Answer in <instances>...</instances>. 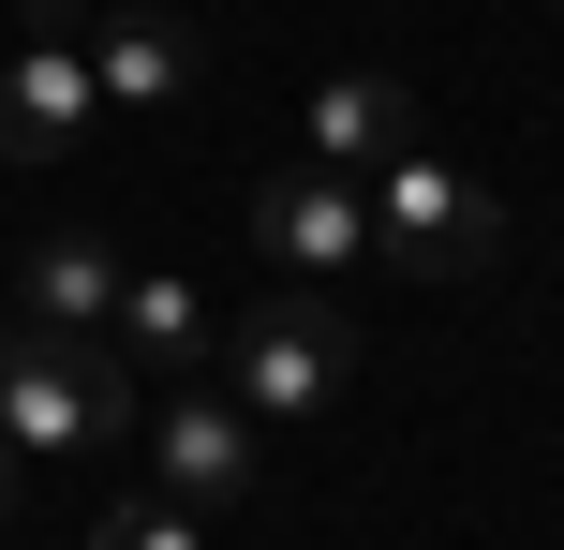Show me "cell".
I'll return each mask as SVG.
<instances>
[{
	"instance_id": "obj_11",
	"label": "cell",
	"mask_w": 564,
	"mask_h": 550,
	"mask_svg": "<svg viewBox=\"0 0 564 550\" xmlns=\"http://www.w3.org/2000/svg\"><path fill=\"white\" fill-rule=\"evenodd\" d=\"M0 521H15V446H0Z\"/></svg>"
},
{
	"instance_id": "obj_1",
	"label": "cell",
	"mask_w": 564,
	"mask_h": 550,
	"mask_svg": "<svg viewBox=\"0 0 564 550\" xmlns=\"http://www.w3.org/2000/svg\"><path fill=\"white\" fill-rule=\"evenodd\" d=\"M134 417V357L59 343V327H0V446L15 462H105Z\"/></svg>"
},
{
	"instance_id": "obj_9",
	"label": "cell",
	"mask_w": 564,
	"mask_h": 550,
	"mask_svg": "<svg viewBox=\"0 0 564 550\" xmlns=\"http://www.w3.org/2000/svg\"><path fill=\"white\" fill-rule=\"evenodd\" d=\"M119 357H134V373H164V387H194L208 357H224V313H208L194 283H178V268H134V283H119V327H105Z\"/></svg>"
},
{
	"instance_id": "obj_3",
	"label": "cell",
	"mask_w": 564,
	"mask_h": 550,
	"mask_svg": "<svg viewBox=\"0 0 564 550\" xmlns=\"http://www.w3.org/2000/svg\"><path fill=\"white\" fill-rule=\"evenodd\" d=\"M371 254L416 283H476V268H506V194L460 179L446 149H387L371 164Z\"/></svg>"
},
{
	"instance_id": "obj_8",
	"label": "cell",
	"mask_w": 564,
	"mask_h": 550,
	"mask_svg": "<svg viewBox=\"0 0 564 550\" xmlns=\"http://www.w3.org/2000/svg\"><path fill=\"white\" fill-rule=\"evenodd\" d=\"M387 149H416V89H401V75H327V89L297 105V164L371 179Z\"/></svg>"
},
{
	"instance_id": "obj_5",
	"label": "cell",
	"mask_w": 564,
	"mask_h": 550,
	"mask_svg": "<svg viewBox=\"0 0 564 550\" xmlns=\"http://www.w3.org/2000/svg\"><path fill=\"white\" fill-rule=\"evenodd\" d=\"M105 119V89H89V45L30 0L15 45H0V164H59V149Z\"/></svg>"
},
{
	"instance_id": "obj_7",
	"label": "cell",
	"mask_w": 564,
	"mask_h": 550,
	"mask_svg": "<svg viewBox=\"0 0 564 550\" xmlns=\"http://www.w3.org/2000/svg\"><path fill=\"white\" fill-rule=\"evenodd\" d=\"M119 238H89V224H59V238H30V268H15V327H59V343H105L119 327Z\"/></svg>"
},
{
	"instance_id": "obj_10",
	"label": "cell",
	"mask_w": 564,
	"mask_h": 550,
	"mask_svg": "<svg viewBox=\"0 0 564 550\" xmlns=\"http://www.w3.org/2000/svg\"><path fill=\"white\" fill-rule=\"evenodd\" d=\"M89 550H208V521H194V506H164V492H119L105 521H89Z\"/></svg>"
},
{
	"instance_id": "obj_6",
	"label": "cell",
	"mask_w": 564,
	"mask_h": 550,
	"mask_svg": "<svg viewBox=\"0 0 564 550\" xmlns=\"http://www.w3.org/2000/svg\"><path fill=\"white\" fill-rule=\"evenodd\" d=\"M238 224H253L297 283H341V268L371 254V194H357V179H327V164H268L253 194H238Z\"/></svg>"
},
{
	"instance_id": "obj_4",
	"label": "cell",
	"mask_w": 564,
	"mask_h": 550,
	"mask_svg": "<svg viewBox=\"0 0 564 550\" xmlns=\"http://www.w3.org/2000/svg\"><path fill=\"white\" fill-rule=\"evenodd\" d=\"M149 492L194 506V521H208V506H253V492H268V432H253L208 373L164 387V402H149Z\"/></svg>"
},
{
	"instance_id": "obj_2",
	"label": "cell",
	"mask_w": 564,
	"mask_h": 550,
	"mask_svg": "<svg viewBox=\"0 0 564 550\" xmlns=\"http://www.w3.org/2000/svg\"><path fill=\"white\" fill-rule=\"evenodd\" d=\"M341 373H357V327H341L327 298H253V313L224 327V357H208V387H224L253 432H312V417L341 402Z\"/></svg>"
}]
</instances>
